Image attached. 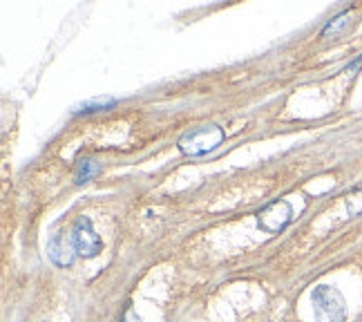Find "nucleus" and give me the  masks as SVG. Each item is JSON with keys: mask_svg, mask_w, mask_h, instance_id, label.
Here are the masks:
<instances>
[{"mask_svg": "<svg viewBox=\"0 0 362 322\" xmlns=\"http://www.w3.org/2000/svg\"><path fill=\"white\" fill-rule=\"evenodd\" d=\"M69 242H72L74 253L81 258H96L103 251V240L99 233L94 231V224L90 217H78L69 233Z\"/></svg>", "mask_w": 362, "mask_h": 322, "instance_id": "obj_3", "label": "nucleus"}, {"mask_svg": "<svg viewBox=\"0 0 362 322\" xmlns=\"http://www.w3.org/2000/svg\"><path fill=\"white\" fill-rule=\"evenodd\" d=\"M358 67H362V54L358 56L356 61H351L349 65H346V72H354V69H358Z\"/></svg>", "mask_w": 362, "mask_h": 322, "instance_id": "obj_9", "label": "nucleus"}, {"mask_svg": "<svg viewBox=\"0 0 362 322\" xmlns=\"http://www.w3.org/2000/svg\"><path fill=\"white\" fill-rule=\"evenodd\" d=\"M313 314L317 322H344L346 318V302L342 293L333 287H315L311 293Z\"/></svg>", "mask_w": 362, "mask_h": 322, "instance_id": "obj_2", "label": "nucleus"}, {"mask_svg": "<svg viewBox=\"0 0 362 322\" xmlns=\"http://www.w3.org/2000/svg\"><path fill=\"white\" fill-rule=\"evenodd\" d=\"M47 258L57 264L59 269H65L69 264L74 262V248H72V242L65 240L61 233L52 235L47 240Z\"/></svg>", "mask_w": 362, "mask_h": 322, "instance_id": "obj_5", "label": "nucleus"}, {"mask_svg": "<svg viewBox=\"0 0 362 322\" xmlns=\"http://www.w3.org/2000/svg\"><path fill=\"white\" fill-rule=\"evenodd\" d=\"M119 101L117 99H94V101H86V103H81L74 108V115H90V112H101V110H110V108H115Z\"/></svg>", "mask_w": 362, "mask_h": 322, "instance_id": "obj_7", "label": "nucleus"}, {"mask_svg": "<svg viewBox=\"0 0 362 322\" xmlns=\"http://www.w3.org/2000/svg\"><path fill=\"white\" fill-rule=\"evenodd\" d=\"M226 132L219 125H199L188 132L181 134L179 139V150L188 157H204L208 152H215L221 144H224Z\"/></svg>", "mask_w": 362, "mask_h": 322, "instance_id": "obj_1", "label": "nucleus"}, {"mask_svg": "<svg viewBox=\"0 0 362 322\" xmlns=\"http://www.w3.org/2000/svg\"><path fill=\"white\" fill-rule=\"evenodd\" d=\"M101 171V166L96 163L94 159H88V157H83L76 166V175H74V181L76 184H86V181H90L96 173Z\"/></svg>", "mask_w": 362, "mask_h": 322, "instance_id": "obj_6", "label": "nucleus"}, {"mask_svg": "<svg viewBox=\"0 0 362 322\" xmlns=\"http://www.w3.org/2000/svg\"><path fill=\"white\" fill-rule=\"evenodd\" d=\"M293 219V204L286 200H275L257 211V226L264 233H280Z\"/></svg>", "mask_w": 362, "mask_h": 322, "instance_id": "obj_4", "label": "nucleus"}, {"mask_svg": "<svg viewBox=\"0 0 362 322\" xmlns=\"http://www.w3.org/2000/svg\"><path fill=\"white\" fill-rule=\"evenodd\" d=\"M349 16H351V13L349 11H342L340 13V16H336V18H331L329 21V25L325 27V30H322V36H331V34H338L340 30H342V27L346 25V23H349Z\"/></svg>", "mask_w": 362, "mask_h": 322, "instance_id": "obj_8", "label": "nucleus"}]
</instances>
